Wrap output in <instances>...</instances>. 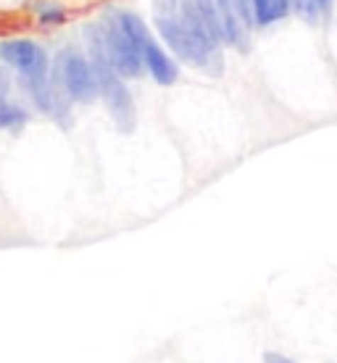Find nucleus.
<instances>
[{
  "label": "nucleus",
  "instance_id": "7",
  "mask_svg": "<svg viewBox=\"0 0 337 363\" xmlns=\"http://www.w3.org/2000/svg\"><path fill=\"white\" fill-rule=\"evenodd\" d=\"M216 6H219L224 45H232L235 50L248 53L250 37H253V29H255L250 0H216Z\"/></svg>",
  "mask_w": 337,
  "mask_h": 363
},
{
  "label": "nucleus",
  "instance_id": "3",
  "mask_svg": "<svg viewBox=\"0 0 337 363\" xmlns=\"http://www.w3.org/2000/svg\"><path fill=\"white\" fill-rule=\"evenodd\" d=\"M116 16H118V21H121V27H124V32L132 37V43H135V48L140 50V55H143L145 72L153 77V82L158 84V87H172V84L177 82V77H179L177 61L161 48V43L155 40L153 32L148 29V24L137 16L135 11L116 9Z\"/></svg>",
  "mask_w": 337,
  "mask_h": 363
},
{
  "label": "nucleus",
  "instance_id": "13",
  "mask_svg": "<svg viewBox=\"0 0 337 363\" xmlns=\"http://www.w3.org/2000/svg\"><path fill=\"white\" fill-rule=\"evenodd\" d=\"M264 363H295V361L280 353H264Z\"/></svg>",
  "mask_w": 337,
  "mask_h": 363
},
{
  "label": "nucleus",
  "instance_id": "14",
  "mask_svg": "<svg viewBox=\"0 0 337 363\" xmlns=\"http://www.w3.org/2000/svg\"><path fill=\"white\" fill-rule=\"evenodd\" d=\"M321 3V9H329V3H332V0H319Z\"/></svg>",
  "mask_w": 337,
  "mask_h": 363
},
{
  "label": "nucleus",
  "instance_id": "9",
  "mask_svg": "<svg viewBox=\"0 0 337 363\" xmlns=\"http://www.w3.org/2000/svg\"><path fill=\"white\" fill-rule=\"evenodd\" d=\"M11 87H13V79H11V66H0V129H9V132H21L27 127L29 113L16 100L11 98Z\"/></svg>",
  "mask_w": 337,
  "mask_h": 363
},
{
  "label": "nucleus",
  "instance_id": "1",
  "mask_svg": "<svg viewBox=\"0 0 337 363\" xmlns=\"http://www.w3.org/2000/svg\"><path fill=\"white\" fill-rule=\"evenodd\" d=\"M153 27L158 37L164 40V45H169V50L179 61L195 66L211 77H219L224 72L221 48L203 40L187 24L179 0H153Z\"/></svg>",
  "mask_w": 337,
  "mask_h": 363
},
{
  "label": "nucleus",
  "instance_id": "5",
  "mask_svg": "<svg viewBox=\"0 0 337 363\" xmlns=\"http://www.w3.org/2000/svg\"><path fill=\"white\" fill-rule=\"evenodd\" d=\"M0 61L11 66L18 74V79H24V82H45L50 77V58H48L45 48L35 40H24V37L3 40Z\"/></svg>",
  "mask_w": 337,
  "mask_h": 363
},
{
  "label": "nucleus",
  "instance_id": "4",
  "mask_svg": "<svg viewBox=\"0 0 337 363\" xmlns=\"http://www.w3.org/2000/svg\"><path fill=\"white\" fill-rule=\"evenodd\" d=\"M55 72L61 77L66 92L72 103H82L90 106L98 98V79L90 66V58L77 50V48H64L61 53L55 55Z\"/></svg>",
  "mask_w": 337,
  "mask_h": 363
},
{
  "label": "nucleus",
  "instance_id": "10",
  "mask_svg": "<svg viewBox=\"0 0 337 363\" xmlns=\"http://www.w3.org/2000/svg\"><path fill=\"white\" fill-rule=\"evenodd\" d=\"M255 27H272L292 13L290 0H250Z\"/></svg>",
  "mask_w": 337,
  "mask_h": 363
},
{
  "label": "nucleus",
  "instance_id": "8",
  "mask_svg": "<svg viewBox=\"0 0 337 363\" xmlns=\"http://www.w3.org/2000/svg\"><path fill=\"white\" fill-rule=\"evenodd\" d=\"M182 6V13L203 40H209L214 45L224 43V35H221V21H219V6L216 0H179Z\"/></svg>",
  "mask_w": 337,
  "mask_h": 363
},
{
  "label": "nucleus",
  "instance_id": "6",
  "mask_svg": "<svg viewBox=\"0 0 337 363\" xmlns=\"http://www.w3.org/2000/svg\"><path fill=\"white\" fill-rule=\"evenodd\" d=\"M101 29H103V40H106V50L111 55V64L116 66V72L124 79H137L140 74L145 72V61H143L140 50L132 43V37L121 27L116 9H111L106 13V18L101 21Z\"/></svg>",
  "mask_w": 337,
  "mask_h": 363
},
{
  "label": "nucleus",
  "instance_id": "12",
  "mask_svg": "<svg viewBox=\"0 0 337 363\" xmlns=\"http://www.w3.org/2000/svg\"><path fill=\"white\" fill-rule=\"evenodd\" d=\"M290 6H292V13L301 16L306 24H316L321 11H324L319 0H290Z\"/></svg>",
  "mask_w": 337,
  "mask_h": 363
},
{
  "label": "nucleus",
  "instance_id": "2",
  "mask_svg": "<svg viewBox=\"0 0 337 363\" xmlns=\"http://www.w3.org/2000/svg\"><path fill=\"white\" fill-rule=\"evenodd\" d=\"M84 45H87V58L98 79V95L103 98L111 118L116 121L121 132H132L135 129V106H132V95H129L124 77L116 72V66L111 64V55L106 50V40H103L101 24L90 21L84 27Z\"/></svg>",
  "mask_w": 337,
  "mask_h": 363
},
{
  "label": "nucleus",
  "instance_id": "11",
  "mask_svg": "<svg viewBox=\"0 0 337 363\" xmlns=\"http://www.w3.org/2000/svg\"><path fill=\"white\" fill-rule=\"evenodd\" d=\"M29 11L35 13V18L43 24V27H58V24H64L66 21V6L61 0H35Z\"/></svg>",
  "mask_w": 337,
  "mask_h": 363
}]
</instances>
